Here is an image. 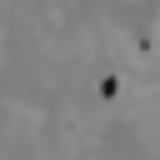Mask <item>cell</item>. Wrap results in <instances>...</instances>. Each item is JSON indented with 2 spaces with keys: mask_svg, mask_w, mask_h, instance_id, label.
Returning <instances> with one entry per match:
<instances>
[{
  "mask_svg": "<svg viewBox=\"0 0 160 160\" xmlns=\"http://www.w3.org/2000/svg\"><path fill=\"white\" fill-rule=\"evenodd\" d=\"M115 90H120V80H115V75H105V80H100V95H105V100H115Z\"/></svg>",
  "mask_w": 160,
  "mask_h": 160,
  "instance_id": "cell-1",
  "label": "cell"
}]
</instances>
